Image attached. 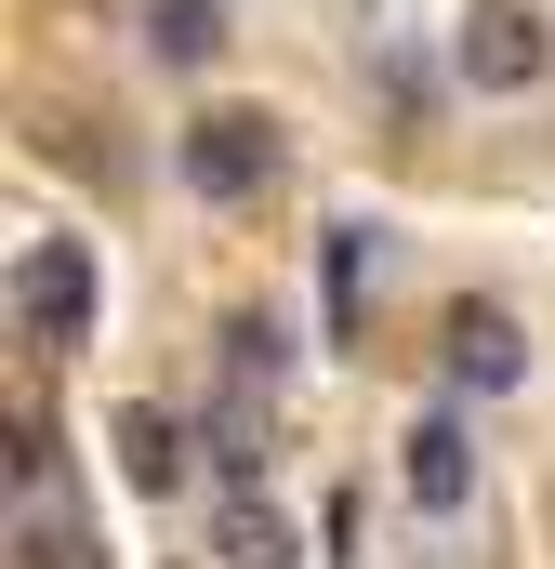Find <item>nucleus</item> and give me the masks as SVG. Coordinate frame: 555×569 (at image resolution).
I'll use <instances>...</instances> for the list:
<instances>
[{
  "label": "nucleus",
  "instance_id": "1",
  "mask_svg": "<svg viewBox=\"0 0 555 569\" xmlns=\"http://www.w3.org/2000/svg\"><path fill=\"white\" fill-rule=\"evenodd\" d=\"M172 172H185V199L252 212L278 172H291V120H278V107H252V93H212V107L172 133Z\"/></svg>",
  "mask_w": 555,
  "mask_h": 569
},
{
  "label": "nucleus",
  "instance_id": "2",
  "mask_svg": "<svg viewBox=\"0 0 555 569\" xmlns=\"http://www.w3.org/2000/svg\"><path fill=\"white\" fill-rule=\"evenodd\" d=\"M93 305H107L93 239H27V252H13V331H27L40 358H80V345H93Z\"/></svg>",
  "mask_w": 555,
  "mask_h": 569
},
{
  "label": "nucleus",
  "instance_id": "3",
  "mask_svg": "<svg viewBox=\"0 0 555 569\" xmlns=\"http://www.w3.org/2000/svg\"><path fill=\"white\" fill-rule=\"evenodd\" d=\"M450 80H463V93H529V80H555L543 0H463V27H450Z\"/></svg>",
  "mask_w": 555,
  "mask_h": 569
},
{
  "label": "nucleus",
  "instance_id": "4",
  "mask_svg": "<svg viewBox=\"0 0 555 569\" xmlns=\"http://www.w3.org/2000/svg\"><path fill=\"white\" fill-rule=\"evenodd\" d=\"M436 371H450L463 398H516V385H529V331H516V305L463 291V305L436 318Z\"/></svg>",
  "mask_w": 555,
  "mask_h": 569
},
{
  "label": "nucleus",
  "instance_id": "5",
  "mask_svg": "<svg viewBox=\"0 0 555 569\" xmlns=\"http://www.w3.org/2000/svg\"><path fill=\"white\" fill-rule=\"evenodd\" d=\"M397 490H411L423 517H463L476 503V437H463V411H411L397 425Z\"/></svg>",
  "mask_w": 555,
  "mask_h": 569
},
{
  "label": "nucleus",
  "instance_id": "6",
  "mask_svg": "<svg viewBox=\"0 0 555 569\" xmlns=\"http://www.w3.org/2000/svg\"><path fill=\"white\" fill-rule=\"evenodd\" d=\"M107 450H120V477H133L145 503H172V490H185L199 425H185V411H159V398H120V411H107Z\"/></svg>",
  "mask_w": 555,
  "mask_h": 569
},
{
  "label": "nucleus",
  "instance_id": "7",
  "mask_svg": "<svg viewBox=\"0 0 555 569\" xmlns=\"http://www.w3.org/2000/svg\"><path fill=\"white\" fill-rule=\"evenodd\" d=\"M212 557H225V569H291L304 530H291L278 490H225V503H212Z\"/></svg>",
  "mask_w": 555,
  "mask_h": 569
},
{
  "label": "nucleus",
  "instance_id": "8",
  "mask_svg": "<svg viewBox=\"0 0 555 569\" xmlns=\"http://www.w3.org/2000/svg\"><path fill=\"white\" fill-rule=\"evenodd\" d=\"M225 40H239L225 0H145V53H159V67H212Z\"/></svg>",
  "mask_w": 555,
  "mask_h": 569
},
{
  "label": "nucleus",
  "instance_id": "9",
  "mask_svg": "<svg viewBox=\"0 0 555 569\" xmlns=\"http://www.w3.org/2000/svg\"><path fill=\"white\" fill-rule=\"evenodd\" d=\"M225 371H239V385H278V371H291V331H278L265 305H239V318H225Z\"/></svg>",
  "mask_w": 555,
  "mask_h": 569
},
{
  "label": "nucleus",
  "instance_id": "10",
  "mask_svg": "<svg viewBox=\"0 0 555 569\" xmlns=\"http://www.w3.org/2000/svg\"><path fill=\"white\" fill-rule=\"evenodd\" d=\"M199 450H212V477H225V490H252V477H265V450H252V411H199Z\"/></svg>",
  "mask_w": 555,
  "mask_h": 569
},
{
  "label": "nucleus",
  "instance_id": "11",
  "mask_svg": "<svg viewBox=\"0 0 555 569\" xmlns=\"http://www.w3.org/2000/svg\"><path fill=\"white\" fill-rule=\"evenodd\" d=\"M357 266H371V226H331V331H357Z\"/></svg>",
  "mask_w": 555,
  "mask_h": 569
},
{
  "label": "nucleus",
  "instance_id": "12",
  "mask_svg": "<svg viewBox=\"0 0 555 569\" xmlns=\"http://www.w3.org/2000/svg\"><path fill=\"white\" fill-rule=\"evenodd\" d=\"M13 557H27V569H93V543H80L67 517H27V530H13Z\"/></svg>",
  "mask_w": 555,
  "mask_h": 569
}]
</instances>
